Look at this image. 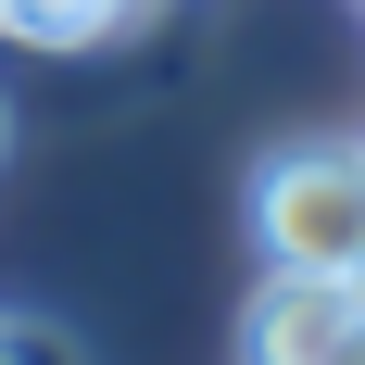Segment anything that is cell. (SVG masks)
Segmentation results:
<instances>
[{
  "label": "cell",
  "instance_id": "cell-1",
  "mask_svg": "<svg viewBox=\"0 0 365 365\" xmlns=\"http://www.w3.org/2000/svg\"><path fill=\"white\" fill-rule=\"evenodd\" d=\"M252 240L290 277H365V139H290L252 164Z\"/></svg>",
  "mask_w": 365,
  "mask_h": 365
},
{
  "label": "cell",
  "instance_id": "cell-2",
  "mask_svg": "<svg viewBox=\"0 0 365 365\" xmlns=\"http://www.w3.org/2000/svg\"><path fill=\"white\" fill-rule=\"evenodd\" d=\"M353 340H365V290L353 277L264 264L252 302H240V365H353Z\"/></svg>",
  "mask_w": 365,
  "mask_h": 365
},
{
  "label": "cell",
  "instance_id": "cell-3",
  "mask_svg": "<svg viewBox=\"0 0 365 365\" xmlns=\"http://www.w3.org/2000/svg\"><path fill=\"white\" fill-rule=\"evenodd\" d=\"M164 0H13L0 13V38H26V51H101V38L151 26Z\"/></svg>",
  "mask_w": 365,
  "mask_h": 365
},
{
  "label": "cell",
  "instance_id": "cell-4",
  "mask_svg": "<svg viewBox=\"0 0 365 365\" xmlns=\"http://www.w3.org/2000/svg\"><path fill=\"white\" fill-rule=\"evenodd\" d=\"M0 365H76V353H63L51 328H13V315H0Z\"/></svg>",
  "mask_w": 365,
  "mask_h": 365
},
{
  "label": "cell",
  "instance_id": "cell-5",
  "mask_svg": "<svg viewBox=\"0 0 365 365\" xmlns=\"http://www.w3.org/2000/svg\"><path fill=\"white\" fill-rule=\"evenodd\" d=\"M0 151H13V101H0Z\"/></svg>",
  "mask_w": 365,
  "mask_h": 365
},
{
  "label": "cell",
  "instance_id": "cell-6",
  "mask_svg": "<svg viewBox=\"0 0 365 365\" xmlns=\"http://www.w3.org/2000/svg\"><path fill=\"white\" fill-rule=\"evenodd\" d=\"M353 365H365V340H353Z\"/></svg>",
  "mask_w": 365,
  "mask_h": 365
},
{
  "label": "cell",
  "instance_id": "cell-7",
  "mask_svg": "<svg viewBox=\"0 0 365 365\" xmlns=\"http://www.w3.org/2000/svg\"><path fill=\"white\" fill-rule=\"evenodd\" d=\"M0 13H13V0H0Z\"/></svg>",
  "mask_w": 365,
  "mask_h": 365
},
{
  "label": "cell",
  "instance_id": "cell-8",
  "mask_svg": "<svg viewBox=\"0 0 365 365\" xmlns=\"http://www.w3.org/2000/svg\"><path fill=\"white\" fill-rule=\"evenodd\" d=\"M353 290H365V277H353Z\"/></svg>",
  "mask_w": 365,
  "mask_h": 365
}]
</instances>
